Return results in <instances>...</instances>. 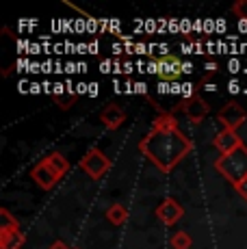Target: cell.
I'll return each instance as SVG.
<instances>
[{
  "instance_id": "16",
  "label": "cell",
  "mask_w": 247,
  "mask_h": 249,
  "mask_svg": "<svg viewBox=\"0 0 247 249\" xmlns=\"http://www.w3.org/2000/svg\"><path fill=\"white\" fill-rule=\"evenodd\" d=\"M232 13L247 22V0H236V2L232 4Z\"/></svg>"
},
{
  "instance_id": "9",
  "label": "cell",
  "mask_w": 247,
  "mask_h": 249,
  "mask_svg": "<svg viewBox=\"0 0 247 249\" xmlns=\"http://www.w3.org/2000/svg\"><path fill=\"white\" fill-rule=\"evenodd\" d=\"M212 145L219 150L221 156H226V154H230V152H234L236 147L243 145V141H241V137L236 135L234 130H221L212 139Z\"/></svg>"
},
{
  "instance_id": "13",
  "label": "cell",
  "mask_w": 247,
  "mask_h": 249,
  "mask_svg": "<svg viewBox=\"0 0 247 249\" xmlns=\"http://www.w3.org/2000/svg\"><path fill=\"white\" fill-rule=\"evenodd\" d=\"M128 217H130V213H128V208L124 204H113L111 208L106 210V219L113 226H124V223L128 221Z\"/></svg>"
},
{
  "instance_id": "17",
  "label": "cell",
  "mask_w": 247,
  "mask_h": 249,
  "mask_svg": "<svg viewBox=\"0 0 247 249\" xmlns=\"http://www.w3.org/2000/svg\"><path fill=\"white\" fill-rule=\"evenodd\" d=\"M236 191H239V195H241V197H243L245 202H247V180L243 182V184H239V186H236Z\"/></svg>"
},
{
  "instance_id": "18",
  "label": "cell",
  "mask_w": 247,
  "mask_h": 249,
  "mask_svg": "<svg viewBox=\"0 0 247 249\" xmlns=\"http://www.w3.org/2000/svg\"><path fill=\"white\" fill-rule=\"evenodd\" d=\"M135 91H137V93H143L145 98H148V89H145V83H137V85H135Z\"/></svg>"
},
{
  "instance_id": "8",
  "label": "cell",
  "mask_w": 247,
  "mask_h": 249,
  "mask_svg": "<svg viewBox=\"0 0 247 249\" xmlns=\"http://www.w3.org/2000/svg\"><path fill=\"white\" fill-rule=\"evenodd\" d=\"M31 178H33V182H35L39 189H44V191H50L52 186L56 184V182L61 180V176L59 174H54V171L50 169L48 165H44V162H37L35 167L31 169Z\"/></svg>"
},
{
  "instance_id": "21",
  "label": "cell",
  "mask_w": 247,
  "mask_h": 249,
  "mask_svg": "<svg viewBox=\"0 0 247 249\" xmlns=\"http://www.w3.org/2000/svg\"><path fill=\"white\" fill-rule=\"evenodd\" d=\"M228 89H230V93H236V91H239V83H236V80H232Z\"/></svg>"
},
{
  "instance_id": "6",
  "label": "cell",
  "mask_w": 247,
  "mask_h": 249,
  "mask_svg": "<svg viewBox=\"0 0 247 249\" xmlns=\"http://www.w3.org/2000/svg\"><path fill=\"white\" fill-rule=\"evenodd\" d=\"M178 108L187 115V119L191 124H202L204 119L211 115V104H206V100L197 93L191 95V98H187Z\"/></svg>"
},
{
  "instance_id": "23",
  "label": "cell",
  "mask_w": 247,
  "mask_h": 249,
  "mask_svg": "<svg viewBox=\"0 0 247 249\" xmlns=\"http://www.w3.org/2000/svg\"><path fill=\"white\" fill-rule=\"evenodd\" d=\"M74 249H78V247H74Z\"/></svg>"
},
{
  "instance_id": "4",
  "label": "cell",
  "mask_w": 247,
  "mask_h": 249,
  "mask_svg": "<svg viewBox=\"0 0 247 249\" xmlns=\"http://www.w3.org/2000/svg\"><path fill=\"white\" fill-rule=\"evenodd\" d=\"M217 122L221 124V130H234L236 132V128L243 126V124L247 122V113L239 102L230 100V102H226L219 108V113H217Z\"/></svg>"
},
{
  "instance_id": "3",
  "label": "cell",
  "mask_w": 247,
  "mask_h": 249,
  "mask_svg": "<svg viewBox=\"0 0 247 249\" xmlns=\"http://www.w3.org/2000/svg\"><path fill=\"white\" fill-rule=\"evenodd\" d=\"M78 167L91 180H100L104 174H108V169H111V159H108L100 147H89V150L85 152V156L80 159Z\"/></svg>"
},
{
  "instance_id": "15",
  "label": "cell",
  "mask_w": 247,
  "mask_h": 249,
  "mask_svg": "<svg viewBox=\"0 0 247 249\" xmlns=\"http://www.w3.org/2000/svg\"><path fill=\"white\" fill-rule=\"evenodd\" d=\"M172 247L174 249H191V245H193V238L189 236L187 232H182V230H180V232H176L174 236H172Z\"/></svg>"
},
{
  "instance_id": "11",
  "label": "cell",
  "mask_w": 247,
  "mask_h": 249,
  "mask_svg": "<svg viewBox=\"0 0 247 249\" xmlns=\"http://www.w3.org/2000/svg\"><path fill=\"white\" fill-rule=\"evenodd\" d=\"M100 122H102V126L106 128V130H117V128L126 122V113H124V108L117 107V104H108V107L100 113Z\"/></svg>"
},
{
  "instance_id": "20",
  "label": "cell",
  "mask_w": 247,
  "mask_h": 249,
  "mask_svg": "<svg viewBox=\"0 0 247 249\" xmlns=\"http://www.w3.org/2000/svg\"><path fill=\"white\" fill-rule=\"evenodd\" d=\"M217 71V63H206V74H215Z\"/></svg>"
},
{
  "instance_id": "10",
  "label": "cell",
  "mask_w": 247,
  "mask_h": 249,
  "mask_svg": "<svg viewBox=\"0 0 247 249\" xmlns=\"http://www.w3.org/2000/svg\"><path fill=\"white\" fill-rule=\"evenodd\" d=\"M24 245V234L20 226H0V249H20Z\"/></svg>"
},
{
  "instance_id": "7",
  "label": "cell",
  "mask_w": 247,
  "mask_h": 249,
  "mask_svg": "<svg viewBox=\"0 0 247 249\" xmlns=\"http://www.w3.org/2000/svg\"><path fill=\"white\" fill-rule=\"evenodd\" d=\"M182 214H184V208L176 202L174 197H165L163 202L159 204V208H156V219L163 221L165 226H174V223H178L180 219H182Z\"/></svg>"
},
{
  "instance_id": "22",
  "label": "cell",
  "mask_w": 247,
  "mask_h": 249,
  "mask_svg": "<svg viewBox=\"0 0 247 249\" xmlns=\"http://www.w3.org/2000/svg\"><path fill=\"white\" fill-rule=\"evenodd\" d=\"M191 70H193L191 63H182V74H191Z\"/></svg>"
},
{
  "instance_id": "2",
  "label": "cell",
  "mask_w": 247,
  "mask_h": 249,
  "mask_svg": "<svg viewBox=\"0 0 247 249\" xmlns=\"http://www.w3.org/2000/svg\"><path fill=\"white\" fill-rule=\"evenodd\" d=\"M215 169L230 182L232 186H239L247 180V145L243 143L241 147H236L234 152L226 156H219L215 160Z\"/></svg>"
},
{
  "instance_id": "14",
  "label": "cell",
  "mask_w": 247,
  "mask_h": 249,
  "mask_svg": "<svg viewBox=\"0 0 247 249\" xmlns=\"http://www.w3.org/2000/svg\"><path fill=\"white\" fill-rule=\"evenodd\" d=\"M54 100H56V104H59V108L68 111V108L74 107L76 95H74V91L70 89V87H68V91L63 93V85H54Z\"/></svg>"
},
{
  "instance_id": "19",
  "label": "cell",
  "mask_w": 247,
  "mask_h": 249,
  "mask_svg": "<svg viewBox=\"0 0 247 249\" xmlns=\"http://www.w3.org/2000/svg\"><path fill=\"white\" fill-rule=\"evenodd\" d=\"M48 249H70L68 245H65L63 241H56V243H52V245L48 247Z\"/></svg>"
},
{
  "instance_id": "12",
  "label": "cell",
  "mask_w": 247,
  "mask_h": 249,
  "mask_svg": "<svg viewBox=\"0 0 247 249\" xmlns=\"http://www.w3.org/2000/svg\"><path fill=\"white\" fill-rule=\"evenodd\" d=\"M41 162H44V165H48L54 174L61 176V178H63V176L70 171V162H68V159H65L63 154H61V152H48V154L41 159Z\"/></svg>"
},
{
  "instance_id": "5",
  "label": "cell",
  "mask_w": 247,
  "mask_h": 249,
  "mask_svg": "<svg viewBox=\"0 0 247 249\" xmlns=\"http://www.w3.org/2000/svg\"><path fill=\"white\" fill-rule=\"evenodd\" d=\"M150 71L159 76L160 80H176L182 74V61L174 54H163L150 65Z\"/></svg>"
},
{
  "instance_id": "1",
  "label": "cell",
  "mask_w": 247,
  "mask_h": 249,
  "mask_svg": "<svg viewBox=\"0 0 247 249\" xmlns=\"http://www.w3.org/2000/svg\"><path fill=\"white\" fill-rule=\"evenodd\" d=\"M139 152L159 171L169 174L193 152V141L178 128L174 113H160L152 122L150 132L139 141Z\"/></svg>"
}]
</instances>
